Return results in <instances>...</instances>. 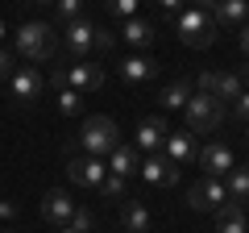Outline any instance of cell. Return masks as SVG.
<instances>
[{
	"mask_svg": "<svg viewBox=\"0 0 249 233\" xmlns=\"http://www.w3.org/2000/svg\"><path fill=\"white\" fill-rule=\"evenodd\" d=\"M237 46H241V50L249 54V21H245V25H241V29H237Z\"/></svg>",
	"mask_w": 249,
	"mask_h": 233,
	"instance_id": "cell-34",
	"label": "cell"
},
{
	"mask_svg": "<svg viewBox=\"0 0 249 233\" xmlns=\"http://www.w3.org/2000/svg\"><path fill=\"white\" fill-rule=\"evenodd\" d=\"M62 42L71 50V63H83V58L96 50V21H88V17L71 21V25L62 29Z\"/></svg>",
	"mask_w": 249,
	"mask_h": 233,
	"instance_id": "cell-10",
	"label": "cell"
},
{
	"mask_svg": "<svg viewBox=\"0 0 249 233\" xmlns=\"http://www.w3.org/2000/svg\"><path fill=\"white\" fill-rule=\"evenodd\" d=\"M104 162H108L112 175H121V179H142V150H137V146H124L121 142Z\"/></svg>",
	"mask_w": 249,
	"mask_h": 233,
	"instance_id": "cell-16",
	"label": "cell"
},
{
	"mask_svg": "<svg viewBox=\"0 0 249 233\" xmlns=\"http://www.w3.org/2000/svg\"><path fill=\"white\" fill-rule=\"evenodd\" d=\"M104 175H108L104 158H91V154H71V158H67V179H71L75 188L96 192L100 183H104Z\"/></svg>",
	"mask_w": 249,
	"mask_h": 233,
	"instance_id": "cell-6",
	"label": "cell"
},
{
	"mask_svg": "<svg viewBox=\"0 0 249 233\" xmlns=\"http://www.w3.org/2000/svg\"><path fill=\"white\" fill-rule=\"evenodd\" d=\"M121 225H124V233H145L150 229V208L137 204V200H124L121 204Z\"/></svg>",
	"mask_w": 249,
	"mask_h": 233,
	"instance_id": "cell-22",
	"label": "cell"
},
{
	"mask_svg": "<svg viewBox=\"0 0 249 233\" xmlns=\"http://www.w3.org/2000/svg\"><path fill=\"white\" fill-rule=\"evenodd\" d=\"M142 179L154 183V188H175V183H178V167H175L162 150L142 154Z\"/></svg>",
	"mask_w": 249,
	"mask_h": 233,
	"instance_id": "cell-12",
	"label": "cell"
},
{
	"mask_svg": "<svg viewBox=\"0 0 249 233\" xmlns=\"http://www.w3.org/2000/svg\"><path fill=\"white\" fill-rule=\"evenodd\" d=\"M232 116H237L241 125H249V92H241V96L232 100Z\"/></svg>",
	"mask_w": 249,
	"mask_h": 233,
	"instance_id": "cell-30",
	"label": "cell"
},
{
	"mask_svg": "<svg viewBox=\"0 0 249 233\" xmlns=\"http://www.w3.org/2000/svg\"><path fill=\"white\" fill-rule=\"evenodd\" d=\"M166 134H170L166 116H142V121H137V142H133V146H137L142 154H154V150H162Z\"/></svg>",
	"mask_w": 249,
	"mask_h": 233,
	"instance_id": "cell-15",
	"label": "cell"
},
{
	"mask_svg": "<svg viewBox=\"0 0 249 233\" xmlns=\"http://www.w3.org/2000/svg\"><path fill=\"white\" fill-rule=\"evenodd\" d=\"M58 233H75V229H71V225H62V229H58Z\"/></svg>",
	"mask_w": 249,
	"mask_h": 233,
	"instance_id": "cell-38",
	"label": "cell"
},
{
	"mask_svg": "<svg viewBox=\"0 0 249 233\" xmlns=\"http://www.w3.org/2000/svg\"><path fill=\"white\" fill-rule=\"evenodd\" d=\"M58 50V34H54V25H46V21H25V25L17 29V54L25 58V63H46L50 54Z\"/></svg>",
	"mask_w": 249,
	"mask_h": 233,
	"instance_id": "cell-2",
	"label": "cell"
},
{
	"mask_svg": "<svg viewBox=\"0 0 249 233\" xmlns=\"http://www.w3.org/2000/svg\"><path fill=\"white\" fill-rule=\"evenodd\" d=\"M96 192H100L104 200H124V196H129V179H121V175H112V171H108L104 183H100Z\"/></svg>",
	"mask_w": 249,
	"mask_h": 233,
	"instance_id": "cell-24",
	"label": "cell"
},
{
	"mask_svg": "<svg viewBox=\"0 0 249 233\" xmlns=\"http://www.w3.org/2000/svg\"><path fill=\"white\" fill-rule=\"evenodd\" d=\"M158 4L166 9V17H175V13H183V4H187V0H158Z\"/></svg>",
	"mask_w": 249,
	"mask_h": 233,
	"instance_id": "cell-33",
	"label": "cell"
},
{
	"mask_svg": "<svg viewBox=\"0 0 249 233\" xmlns=\"http://www.w3.org/2000/svg\"><path fill=\"white\" fill-rule=\"evenodd\" d=\"M199 92H208V96H216L220 104H232V100L245 92V79H241L237 71H199Z\"/></svg>",
	"mask_w": 249,
	"mask_h": 233,
	"instance_id": "cell-7",
	"label": "cell"
},
{
	"mask_svg": "<svg viewBox=\"0 0 249 233\" xmlns=\"http://www.w3.org/2000/svg\"><path fill=\"white\" fill-rule=\"evenodd\" d=\"M121 38L133 46V50H145V46L154 42V25L145 17H129V21H121Z\"/></svg>",
	"mask_w": 249,
	"mask_h": 233,
	"instance_id": "cell-20",
	"label": "cell"
},
{
	"mask_svg": "<svg viewBox=\"0 0 249 233\" xmlns=\"http://www.w3.org/2000/svg\"><path fill=\"white\" fill-rule=\"evenodd\" d=\"M29 4H54V0H29Z\"/></svg>",
	"mask_w": 249,
	"mask_h": 233,
	"instance_id": "cell-37",
	"label": "cell"
},
{
	"mask_svg": "<svg viewBox=\"0 0 249 233\" xmlns=\"http://www.w3.org/2000/svg\"><path fill=\"white\" fill-rule=\"evenodd\" d=\"M212 21H216V29H241L249 21V0H216Z\"/></svg>",
	"mask_w": 249,
	"mask_h": 233,
	"instance_id": "cell-17",
	"label": "cell"
},
{
	"mask_svg": "<svg viewBox=\"0 0 249 233\" xmlns=\"http://www.w3.org/2000/svg\"><path fill=\"white\" fill-rule=\"evenodd\" d=\"M187 100H191V83H187V79H175L170 88L158 92V104H162V108H183Z\"/></svg>",
	"mask_w": 249,
	"mask_h": 233,
	"instance_id": "cell-23",
	"label": "cell"
},
{
	"mask_svg": "<svg viewBox=\"0 0 249 233\" xmlns=\"http://www.w3.org/2000/svg\"><path fill=\"white\" fill-rule=\"evenodd\" d=\"M0 216H4V221H13V216H17V204H9V200H4V204H0Z\"/></svg>",
	"mask_w": 249,
	"mask_h": 233,
	"instance_id": "cell-35",
	"label": "cell"
},
{
	"mask_svg": "<svg viewBox=\"0 0 249 233\" xmlns=\"http://www.w3.org/2000/svg\"><path fill=\"white\" fill-rule=\"evenodd\" d=\"M162 154H166L175 167H187V162H196L199 142H196V134H187V129H170L166 142H162Z\"/></svg>",
	"mask_w": 249,
	"mask_h": 233,
	"instance_id": "cell-14",
	"label": "cell"
},
{
	"mask_svg": "<svg viewBox=\"0 0 249 233\" xmlns=\"http://www.w3.org/2000/svg\"><path fill=\"white\" fill-rule=\"evenodd\" d=\"M37 213H42V221H46V225L62 229V225L71 221V213H75V200H71V192H62V188H50V192L42 196V204H37Z\"/></svg>",
	"mask_w": 249,
	"mask_h": 233,
	"instance_id": "cell-13",
	"label": "cell"
},
{
	"mask_svg": "<svg viewBox=\"0 0 249 233\" xmlns=\"http://www.w3.org/2000/svg\"><path fill=\"white\" fill-rule=\"evenodd\" d=\"M183 121H187V134H216L220 129V121H224V104L216 96H208V92H196V96L183 104Z\"/></svg>",
	"mask_w": 249,
	"mask_h": 233,
	"instance_id": "cell-3",
	"label": "cell"
},
{
	"mask_svg": "<svg viewBox=\"0 0 249 233\" xmlns=\"http://www.w3.org/2000/svg\"><path fill=\"white\" fill-rule=\"evenodd\" d=\"M224 200H229L224 183H220V179H208V175H204L199 183H191V188H187V204L196 208V213H216Z\"/></svg>",
	"mask_w": 249,
	"mask_h": 233,
	"instance_id": "cell-11",
	"label": "cell"
},
{
	"mask_svg": "<svg viewBox=\"0 0 249 233\" xmlns=\"http://www.w3.org/2000/svg\"><path fill=\"white\" fill-rule=\"evenodd\" d=\"M54 17H58L62 25L79 21V17H83V0H54Z\"/></svg>",
	"mask_w": 249,
	"mask_h": 233,
	"instance_id": "cell-27",
	"label": "cell"
},
{
	"mask_svg": "<svg viewBox=\"0 0 249 233\" xmlns=\"http://www.w3.org/2000/svg\"><path fill=\"white\" fill-rule=\"evenodd\" d=\"M175 34L183 38L191 50H208V46L216 42V21L208 17V13H196V9H183V13H175Z\"/></svg>",
	"mask_w": 249,
	"mask_h": 233,
	"instance_id": "cell-5",
	"label": "cell"
},
{
	"mask_svg": "<svg viewBox=\"0 0 249 233\" xmlns=\"http://www.w3.org/2000/svg\"><path fill=\"white\" fill-rule=\"evenodd\" d=\"M104 75H108V67L83 58V63L54 67V71L46 75V83H50L54 92H58V88H71V92H79V96H83V92H100V88H104Z\"/></svg>",
	"mask_w": 249,
	"mask_h": 233,
	"instance_id": "cell-1",
	"label": "cell"
},
{
	"mask_svg": "<svg viewBox=\"0 0 249 233\" xmlns=\"http://www.w3.org/2000/svg\"><path fill=\"white\" fill-rule=\"evenodd\" d=\"M116 75H121L124 83H145L158 75V63L154 58H145V54H129V58H121L116 63Z\"/></svg>",
	"mask_w": 249,
	"mask_h": 233,
	"instance_id": "cell-18",
	"label": "cell"
},
{
	"mask_svg": "<svg viewBox=\"0 0 249 233\" xmlns=\"http://www.w3.org/2000/svg\"><path fill=\"white\" fill-rule=\"evenodd\" d=\"M0 42H4V25H0Z\"/></svg>",
	"mask_w": 249,
	"mask_h": 233,
	"instance_id": "cell-39",
	"label": "cell"
},
{
	"mask_svg": "<svg viewBox=\"0 0 249 233\" xmlns=\"http://www.w3.org/2000/svg\"><path fill=\"white\" fill-rule=\"evenodd\" d=\"M183 9H196V13H208V17H212V9H216V0H187Z\"/></svg>",
	"mask_w": 249,
	"mask_h": 233,
	"instance_id": "cell-32",
	"label": "cell"
},
{
	"mask_svg": "<svg viewBox=\"0 0 249 233\" xmlns=\"http://www.w3.org/2000/svg\"><path fill=\"white\" fill-rule=\"evenodd\" d=\"M96 50L100 54H112L116 50V34H108L104 25H96Z\"/></svg>",
	"mask_w": 249,
	"mask_h": 233,
	"instance_id": "cell-29",
	"label": "cell"
},
{
	"mask_svg": "<svg viewBox=\"0 0 249 233\" xmlns=\"http://www.w3.org/2000/svg\"><path fill=\"white\" fill-rule=\"evenodd\" d=\"M237 75H241V79H249V63H245V67H241V71H237Z\"/></svg>",
	"mask_w": 249,
	"mask_h": 233,
	"instance_id": "cell-36",
	"label": "cell"
},
{
	"mask_svg": "<svg viewBox=\"0 0 249 233\" xmlns=\"http://www.w3.org/2000/svg\"><path fill=\"white\" fill-rule=\"evenodd\" d=\"M224 192H229V200H237L241 208L249 204V162H237V167L224 175Z\"/></svg>",
	"mask_w": 249,
	"mask_h": 233,
	"instance_id": "cell-21",
	"label": "cell"
},
{
	"mask_svg": "<svg viewBox=\"0 0 249 233\" xmlns=\"http://www.w3.org/2000/svg\"><path fill=\"white\" fill-rule=\"evenodd\" d=\"M245 142H249V125H245Z\"/></svg>",
	"mask_w": 249,
	"mask_h": 233,
	"instance_id": "cell-40",
	"label": "cell"
},
{
	"mask_svg": "<svg viewBox=\"0 0 249 233\" xmlns=\"http://www.w3.org/2000/svg\"><path fill=\"white\" fill-rule=\"evenodd\" d=\"M13 71H17V58H13V54L4 50V46H0V79H9Z\"/></svg>",
	"mask_w": 249,
	"mask_h": 233,
	"instance_id": "cell-31",
	"label": "cell"
},
{
	"mask_svg": "<svg viewBox=\"0 0 249 233\" xmlns=\"http://www.w3.org/2000/svg\"><path fill=\"white\" fill-rule=\"evenodd\" d=\"M79 146H83V154H91V158H108V154L121 146V129H116V121L112 116H88L83 121V129H79Z\"/></svg>",
	"mask_w": 249,
	"mask_h": 233,
	"instance_id": "cell-4",
	"label": "cell"
},
{
	"mask_svg": "<svg viewBox=\"0 0 249 233\" xmlns=\"http://www.w3.org/2000/svg\"><path fill=\"white\" fill-rule=\"evenodd\" d=\"M196 162L204 167L208 179H224V175L237 167V154H232V146H229V142H208V146H199Z\"/></svg>",
	"mask_w": 249,
	"mask_h": 233,
	"instance_id": "cell-8",
	"label": "cell"
},
{
	"mask_svg": "<svg viewBox=\"0 0 249 233\" xmlns=\"http://www.w3.org/2000/svg\"><path fill=\"white\" fill-rule=\"evenodd\" d=\"M67 225H71L75 233H91L96 216H91V208H79V204H75V213H71V221H67Z\"/></svg>",
	"mask_w": 249,
	"mask_h": 233,
	"instance_id": "cell-28",
	"label": "cell"
},
{
	"mask_svg": "<svg viewBox=\"0 0 249 233\" xmlns=\"http://www.w3.org/2000/svg\"><path fill=\"white\" fill-rule=\"evenodd\" d=\"M42 88H46V79H42L37 67H17V71L9 75V92H13V100H17L21 108H29L34 100H42Z\"/></svg>",
	"mask_w": 249,
	"mask_h": 233,
	"instance_id": "cell-9",
	"label": "cell"
},
{
	"mask_svg": "<svg viewBox=\"0 0 249 233\" xmlns=\"http://www.w3.org/2000/svg\"><path fill=\"white\" fill-rule=\"evenodd\" d=\"M4 233H9V229H4Z\"/></svg>",
	"mask_w": 249,
	"mask_h": 233,
	"instance_id": "cell-41",
	"label": "cell"
},
{
	"mask_svg": "<svg viewBox=\"0 0 249 233\" xmlns=\"http://www.w3.org/2000/svg\"><path fill=\"white\" fill-rule=\"evenodd\" d=\"M137 9H142V0H104V13H108V17H116V21L137 17Z\"/></svg>",
	"mask_w": 249,
	"mask_h": 233,
	"instance_id": "cell-26",
	"label": "cell"
},
{
	"mask_svg": "<svg viewBox=\"0 0 249 233\" xmlns=\"http://www.w3.org/2000/svg\"><path fill=\"white\" fill-rule=\"evenodd\" d=\"M216 233H249V221H245V208L237 200H224L216 208Z\"/></svg>",
	"mask_w": 249,
	"mask_h": 233,
	"instance_id": "cell-19",
	"label": "cell"
},
{
	"mask_svg": "<svg viewBox=\"0 0 249 233\" xmlns=\"http://www.w3.org/2000/svg\"><path fill=\"white\" fill-rule=\"evenodd\" d=\"M54 104H58V113H62V116H79L83 100H79V92H71V88H58V92H54Z\"/></svg>",
	"mask_w": 249,
	"mask_h": 233,
	"instance_id": "cell-25",
	"label": "cell"
}]
</instances>
